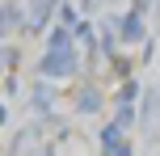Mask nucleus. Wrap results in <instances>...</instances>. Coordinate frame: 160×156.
<instances>
[]
</instances>
